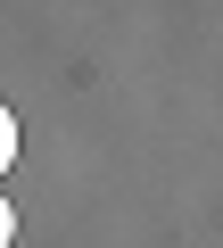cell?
I'll use <instances>...</instances> for the list:
<instances>
[{"label": "cell", "instance_id": "1", "mask_svg": "<svg viewBox=\"0 0 223 248\" xmlns=\"http://www.w3.org/2000/svg\"><path fill=\"white\" fill-rule=\"evenodd\" d=\"M9 157H17V116H9V99H0V174H9Z\"/></svg>", "mask_w": 223, "mask_h": 248}, {"label": "cell", "instance_id": "2", "mask_svg": "<svg viewBox=\"0 0 223 248\" xmlns=\"http://www.w3.org/2000/svg\"><path fill=\"white\" fill-rule=\"evenodd\" d=\"M9 240H17V207L0 199V248H9Z\"/></svg>", "mask_w": 223, "mask_h": 248}]
</instances>
